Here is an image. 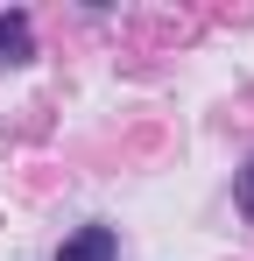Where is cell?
<instances>
[{
    "mask_svg": "<svg viewBox=\"0 0 254 261\" xmlns=\"http://www.w3.org/2000/svg\"><path fill=\"white\" fill-rule=\"evenodd\" d=\"M113 254H120L113 226H85V233H71V240H64V254H57V261H113Z\"/></svg>",
    "mask_w": 254,
    "mask_h": 261,
    "instance_id": "obj_1",
    "label": "cell"
},
{
    "mask_svg": "<svg viewBox=\"0 0 254 261\" xmlns=\"http://www.w3.org/2000/svg\"><path fill=\"white\" fill-rule=\"evenodd\" d=\"M0 64H29V14H0Z\"/></svg>",
    "mask_w": 254,
    "mask_h": 261,
    "instance_id": "obj_2",
    "label": "cell"
},
{
    "mask_svg": "<svg viewBox=\"0 0 254 261\" xmlns=\"http://www.w3.org/2000/svg\"><path fill=\"white\" fill-rule=\"evenodd\" d=\"M233 191H240V212L254 219V155H247V170H240V184H233Z\"/></svg>",
    "mask_w": 254,
    "mask_h": 261,
    "instance_id": "obj_3",
    "label": "cell"
}]
</instances>
